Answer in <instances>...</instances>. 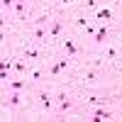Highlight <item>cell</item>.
Listing matches in <instances>:
<instances>
[{
	"instance_id": "5bb4252c",
	"label": "cell",
	"mask_w": 122,
	"mask_h": 122,
	"mask_svg": "<svg viewBox=\"0 0 122 122\" xmlns=\"http://www.w3.org/2000/svg\"><path fill=\"white\" fill-rule=\"evenodd\" d=\"M68 59H71L68 54H66V56H59V59H56V64L61 66V71H64V68H68Z\"/></svg>"
},
{
	"instance_id": "52a82bcc",
	"label": "cell",
	"mask_w": 122,
	"mask_h": 122,
	"mask_svg": "<svg viewBox=\"0 0 122 122\" xmlns=\"http://www.w3.org/2000/svg\"><path fill=\"white\" fill-rule=\"evenodd\" d=\"M64 49H66L68 56H76V54H78V46H76L73 39H64Z\"/></svg>"
},
{
	"instance_id": "ffe728a7",
	"label": "cell",
	"mask_w": 122,
	"mask_h": 122,
	"mask_svg": "<svg viewBox=\"0 0 122 122\" xmlns=\"http://www.w3.org/2000/svg\"><path fill=\"white\" fill-rule=\"evenodd\" d=\"M3 7L10 10V7H15V0H3Z\"/></svg>"
},
{
	"instance_id": "8fae6325",
	"label": "cell",
	"mask_w": 122,
	"mask_h": 122,
	"mask_svg": "<svg viewBox=\"0 0 122 122\" xmlns=\"http://www.w3.org/2000/svg\"><path fill=\"white\" fill-rule=\"evenodd\" d=\"M10 88H12V90H25L27 83H25L22 78H15V81H10Z\"/></svg>"
},
{
	"instance_id": "30bf717a",
	"label": "cell",
	"mask_w": 122,
	"mask_h": 122,
	"mask_svg": "<svg viewBox=\"0 0 122 122\" xmlns=\"http://www.w3.org/2000/svg\"><path fill=\"white\" fill-rule=\"evenodd\" d=\"M34 22V27H46V22H49V12H42L37 20H32Z\"/></svg>"
},
{
	"instance_id": "7a4b0ae2",
	"label": "cell",
	"mask_w": 122,
	"mask_h": 122,
	"mask_svg": "<svg viewBox=\"0 0 122 122\" xmlns=\"http://www.w3.org/2000/svg\"><path fill=\"white\" fill-rule=\"evenodd\" d=\"M5 105L12 107V110H17L20 105H22V95H20V90H10L7 98H5Z\"/></svg>"
},
{
	"instance_id": "4fadbf2b",
	"label": "cell",
	"mask_w": 122,
	"mask_h": 122,
	"mask_svg": "<svg viewBox=\"0 0 122 122\" xmlns=\"http://www.w3.org/2000/svg\"><path fill=\"white\" fill-rule=\"evenodd\" d=\"M95 81H98V71H95V68H90L88 73H86V83H95Z\"/></svg>"
},
{
	"instance_id": "5b68a950",
	"label": "cell",
	"mask_w": 122,
	"mask_h": 122,
	"mask_svg": "<svg viewBox=\"0 0 122 122\" xmlns=\"http://www.w3.org/2000/svg\"><path fill=\"white\" fill-rule=\"evenodd\" d=\"M61 27H64V20H61V17H56L54 22H51V29H49V34H51L54 39H59V34H61Z\"/></svg>"
},
{
	"instance_id": "6da1fadb",
	"label": "cell",
	"mask_w": 122,
	"mask_h": 122,
	"mask_svg": "<svg viewBox=\"0 0 122 122\" xmlns=\"http://www.w3.org/2000/svg\"><path fill=\"white\" fill-rule=\"evenodd\" d=\"M71 107H73V100H71L66 93H59V95H56V112L64 115V112H68Z\"/></svg>"
},
{
	"instance_id": "8992f818",
	"label": "cell",
	"mask_w": 122,
	"mask_h": 122,
	"mask_svg": "<svg viewBox=\"0 0 122 122\" xmlns=\"http://www.w3.org/2000/svg\"><path fill=\"white\" fill-rule=\"evenodd\" d=\"M51 100H54V98L49 95L46 90H44V93H39V105H42V107L46 110V112H49V110H51Z\"/></svg>"
},
{
	"instance_id": "e0dca14e",
	"label": "cell",
	"mask_w": 122,
	"mask_h": 122,
	"mask_svg": "<svg viewBox=\"0 0 122 122\" xmlns=\"http://www.w3.org/2000/svg\"><path fill=\"white\" fill-rule=\"evenodd\" d=\"M49 71H51V76H59V73H61V66H59L56 61H54V64H51V68H49Z\"/></svg>"
},
{
	"instance_id": "3957f363",
	"label": "cell",
	"mask_w": 122,
	"mask_h": 122,
	"mask_svg": "<svg viewBox=\"0 0 122 122\" xmlns=\"http://www.w3.org/2000/svg\"><path fill=\"white\" fill-rule=\"evenodd\" d=\"M107 34H110V32H107V25L103 22V25H100V27L95 29V34H93V42H95V44H105V42H107Z\"/></svg>"
},
{
	"instance_id": "7402d4cb",
	"label": "cell",
	"mask_w": 122,
	"mask_h": 122,
	"mask_svg": "<svg viewBox=\"0 0 122 122\" xmlns=\"http://www.w3.org/2000/svg\"><path fill=\"white\" fill-rule=\"evenodd\" d=\"M61 3H64V5H71V3H73V0H61Z\"/></svg>"
},
{
	"instance_id": "7c38bea8",
	"label": "cell",
	"mask_w": 122,
	"mask_h": 122,
	"mask_svg": "<svg viewBox=\"0 0 122 122\" xmlns=\"http://www.w3.org/2000/svg\"><path fill=\"white\" fill-rule=\"evenodd\" d=\"M12 68H15V73H20V76L27 71V66H25V61H22V59H15V66H12Z\"/></svg>"
},
{
	"instance_id": "ac0fdd59",
	"label": "cell",
	"mask_w": 122,
	"mask_h": 122,
	"mask_svg": "<svg viewBox=\"0 0 122 122\" xmlns=\"http://www.w3.org/2000/svg\"><path fill=\"white\" fill-rule=\"evenodd\" d=\"M83 3H86V7H90V10L98 7V0H83Z\"/></svg>"
},
{
	"instance_id": "9c48e42d",
	"label": "cell",
	"mask_w": 122,
	"mask_h": 122,
	"mask_svg": "<svg viewBox=\"0 0 122 122\" xmlns=\"http://www.w3.org/2000/svg\"><path fill=\"white\" fill-rule=\"evenodd\" d=\"M44 37H46V27H34V32H32V39H34V42H42Z\"/></svg>"
},
{
	"instance_id": "d6986e66",
	"label": "cell",
	"mask_w": 122,
	"mask_h": 122,
	"mask_svg": "<svg viewBox=\"0 0 122 122\" xmlns=\"http://www.w3.org/2000/svg\"><path fill=\"white\" fill-rule=\"evenodd\" d=\"M76 25H78V27H83V29H86V27H88V20H86V17H81V20H76Z\"/></svg>"
},
{
	"instance_id": "603a6c76",
	"label": "cell",
	"mask_w": 122,
	"mask_h": 122,
	"mask_svg": "<svg viewBox=\"0 0 122 122\" xmlns=\"http://www.w3.org/2000/svg\"><path fill=\"white\" fill-rule=\"evenodd\" d=\"M17 3H25V0H17Z\"/></svg>"
},
{
	"instance_id": "277c9868",
	"label": "cell",
	"mask_w": 122,
	"mask_h": 122,
	"mask_svg": "<svg viewBox=\"0 0 122 122\" xmlns=\"http://www.w3.org/2000/svg\"><path fill=\"white\" fill-rule=\"evenodd\" d=\"M90 120H112V112L105 110L103 105H93V117Z\"/></svg>"
},
{
	"instance_id": "cb8c5ba5",
	"label": "cell",
	"mask_w": 122,
	"mask_h": 122,
	"mask_svg": "<svg viewBox=\"0 0 122 122\" xmlns=\"http://www.w3.org/2000/svg\"><path fill=\"white\" fill-rule=\"evenodd\" d=\"M120 56H122V51H120Z\"/></svg>"
},
{
	"instance_id": "9a60e30c",
	"label": "cell",
	"mask_w": 122,
	"mask_h": 122,
	"mask_svg": "<svg viewBox=\"0 0 122 122\" xmlns=\"http://www.w3.org/2000/svg\"><path fill=\"white\" fill-rule=\"evenodd\" d=\"M88 103H90V105H103L105 100L100 98V95H88Z\"/></svg>"
},
{
	"instance_id": "44dd1931",
	"label": "cell",
	"mask_w": 122,
	"mask_h": 122,
	"mask_svg": "<svg viewBox=\"0 0 122 122\" xmlns=\"http://www.w3.org/2000/svg\"><path fill=\"white\" fill-rule=\"evenodd\" d=\"M32 78H34V81H39V78H42V71H39V68H37V71H32Z\"/></svg>"
},
{
	"instance_id": "ba28073f",
	"label": "cell",
	"mask_w": 122,
	"mask_h": 122,
	"mask_svg": "<svg viewBox=\"0 0 122 122\" xmlns=\"http://www.w3.org/2000/svg\"><path fill=\"white\" fill-rule=\"evenodd\" d=\"M112 17V12H110L107 7H103V10H95V20H100V22H105V20H110Z\"/></svg>"
},
{
	"instance_id": "2e32d148",
	"label": "cell",
	"mask_w": 122,
	"mask_h": 122,
	"mask_svg": "<svg viewBox=\"0 0 122 122\" xmlns=\"http://www.w3.org/2000/svg\"><path fill=\"white\" fill-rule=\"evenodd\" d=\"M25 56L27 59H39V51L37 49H25Z\"/></svg>"
}]
</instances>
